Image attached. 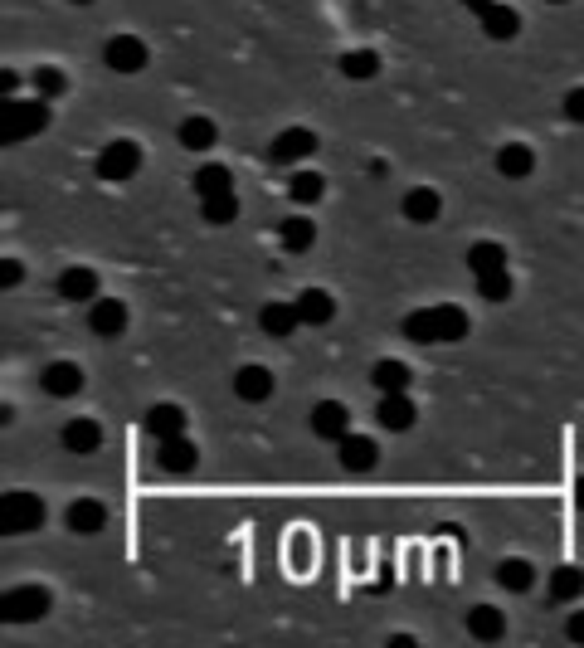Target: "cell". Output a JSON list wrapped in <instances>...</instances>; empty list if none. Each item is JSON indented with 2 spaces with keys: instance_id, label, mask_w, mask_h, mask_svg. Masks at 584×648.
Segmentation results:
<instances>
[{
  "instance_id": "1",
  "label": "cell",
  "mask_w": 584,
  "mask_h": 648,
  "mask_svg": "<svg viewBox=\"0 0 584 648\" xmlns=\"http://www.w3.org/2000/svg\"><path fill=\"white\" fill-rule=\"evenodd\" d=\"M404 337L419 346H434V342H463L468 337V312L453 303H438V307H419L404 317Z\"/></svg>"
},
{
  "instance_id": "2",
  "label": "cell",
  "mask_w": 584,
  "mask_h": 648,
  "mask_svg": "<svg viewBox=\"0 0 584 648\" xmlns=\"http://www.w3.org/2000/svg\"><path fill=\"white\" fill-rule=\"evenodd\" d=\"M49 127V98H10L5 108H0V137L5 142H25V137H35V132H44Z\"/></svg>"
},
{
  "instance_id": "3",
  "label": "cell",
  "mask_w": 584,
  "mask_h": 648,
  "mask_svg": "<svg viewBox=\"0 0 584 648\" xmlns=\"http://www.w3.org/2000/svg\"><path fill=\"white\" fill-rule=\"evenodd\" d=\"M39 522H44V502L35 493L0 497V527H5V536H30V532H39Z\"/></svg>"
},
{
  "instance_id": "4",
  "label": "cell",
  "mask_w": 584,
  "mask_h": 648,
  "mask_svg": "<svg viewBox=\"0 0 584 648\" xmlns=\"http://www.w3.org/2000/svg\"><path fill=\"white\" fill-rule=\"evenodd\" d=\"M137 171H142V147L127 137H117L98 152V181H132Z\"/></svg>"
},
{
  "instance_id": "5",
  "label": "cell",
  "mask_w": 584,
  "mask_h": 648,
  "mask_svg": "<svg viewBox=\"0 0 584 648\" xmlns=\"http://www.w3.org/2000/svg\"><path fill=\"white\" fill-rule=\"evenodd\" d=\"M0 614H5V624H35V619H44V614H49V590H44V585H20V590H5Z\"/></svg>"
},
{
  "instance_id": "6",
  "label": "cell",
  "mask_w": 584,
  "mask_h": 648,
  "mask_svg": "<svg viewBox=\"0 0 584 648\" xmlns=\"http://www.w3.org/2000/svg\"><path fill=\"white\" fill-rule=\"evenodd\" d=\"M146 44L137 35H112L108 44H103V64H108L112 74H142L146 69Z\"/></svg>"
},
{
  "instance_id": "7",
  "label": "cell",
  "mask_w": 584,
  "mask_h": 648,
  "mask_svg": "<svg viewBox=\"0 0 584 648\" xmlns=\"http://www.w3.org/2000/svg\"><path fill=\"white\" fill-rule=\"evenodd\" d=\"M312 152H317V132H312V127H288V132L273 137L268 161H273V166H292V161H302V156H312Z\"/></svg>"
},
{
  "instance_id": "8",
  "label": "cell",
  "mask_w": 584,
  "mask_h": 648,
  "mask_svg": "<svg viewBox=\"0 0 584 648\" xmlns=\"http://www.w3.org/2000/svg\"><path fill=\"white\" fill-rule=\"evenodd\" d=\"M54 293H59L64 303H98V298H103V293H98V273L83 264L64 268V273L54 278Z\"/></svg>"
},
{
  "instance_id": "9",
  "label": "cell",
  "mask_w": 584,
  "mask_h": 648,
  "mask_svg": "<svg viewBox=\"0 0 584 648\" xmlns=\"http://www.w3.org/2000/svg\"><path fill=\"white\" fill-rule=\"evenodd\" d=\"M59 444H64L73 458L98 454V449H103V424L88 420V415H78V420H69L64 429H59Z\"/></svg>"
},
{
  "instance_id": "10",
  "label": "cell",
  "mask_w": 584,
  "mask_h": 648,
  "mask_svg": "<svg viewBox=\"0 0 584 648\" xmlns=\"http://www.w3.org/2000/svg\"><path fill=\"white\" fill-rule=\"evenodd\" d=\"M336 458H341L346 473H370L375 458H380V449H375L370 434H341V439H336Z\"/></svg>"
},
{
  "instance_id": "11",
  "label": "cell",
  "mask_w": 584,
  "mask_h": 648,
  "mask_svg": "<svg viewBox=\"0 0 584 648\" xmlns=\"http://www.w3.org/2000/svg\"><path fill=\"white\" fill-rule=\"evenodd\" d=\"M375 420H380V429H395V434H404V429H414V400H409V390H395V395H380V405H375Z\"/></svg>"
},
{
  "instance_id": "12",
  "label": "cell",
  "mask_w": 584,
  "mask_h": 648,
  "mask_svg": "<svg viewBox=\"0 0 584 648\" xmlns=\"http://www.w3.org/2000/svg\"><path fill=\"white\" fill-rule=\"evenodd\" d=\"M88 327H93L98 337H122V332H127V303H117V298L88 303Z\"/></svg>"
},
{
  "instance_id": "13",
  "label": "cell",
  "mask_w": 584,
  "mask_h": 648,
  "mask_svg": "<svg viewBox=\"0 0 584 648\" xmlns=\"http://www.w3.org/2000/svg\"><path fill=\"white\" fill-rule=\"evenodd\" d=\"M312 434L336 444L341 434H351V410H346L341 400H322V405L312 410Z\"/></svg>"
},
{
  "instance_id": "14",
  "label": "cell",
  "mask_w": 584,
  "mask_h": 648,
  "mask_svg": "<svg viewBox=\"0 0 584 648\" xmlns=\"http://www.w3.org/2000/svg\"><path fill=\"white\" fill-rule=\"evenodd\" d=\"M64 522H69V532H78V536H98L103 527H108V512H103V502H93V497H78V502H69Z\"/></svg>"
},
{
  "instance_id": "15",
  "label": "cell",
  "mask_w": 584,
  "mask_h": 648,
  "mask_svg": "<svg viewBox=\"0 0 584 648\" xmlns=\"http://www.w3.org/2000/svg\"><path fill=\"white\" fill-rule=\"evenodd\" d=\"M39 385H44V395H54V400H69V395H78V390H83V371H78L73 361H54V366H44Z\"/></svg>"
},
{
  "instance_id": "16",
  "label": "cell",
  "mask_w": 584,
  "mask_h": 648,
  "mask_svg": "<svg viewBox=\"0 0 584 648\" xmlns=\"http://www.w3.org/2000/svg\"><path fill=\"white\" fill-rule=\"evenodd\" d=\"M477 25H482V35H487V39H516V30H521V15H516L511 5H502V0H492L487 10H477Z\"/></svg>"
},
{
  "instance_id": "17",
  "label": "cell",
  "mask_w": 584,
  "mask_h": 648,
  "mask_svg": "<svg viewBox=\"0 0 584 648\" xmlns=\"http://www.w3.org/2000/svg\"><path fill=\"white\" fill-rule=\"evenodd\" d=\"M404 220L409 225H434L438 220V210H443V195L434 191V186H414V191L404 195Z\"/></svg>"
},
{
  "instance_id": "18",
  "label": "cell",
  "mask_w": 584,
  "mask_h": 648,
  "mask_svg": "<svg viewBox=\"0 0 584 648\" xmlns=\"http://www.w3.org/2000/svg\"><path fill=\"white\" fill-rule=\"evenodd\" d=\"M292 303H297L302 327H327L331 317H336V303H331V293H322V288H302Z\"/></svg>"
},
{
  "instance_id": "19",
  "label": "cell",
  "mask_w": 584,
  "mask_h": 648,
  "mask_svg": "<svg viewBox=\"0 0 584 648\" xmlns=\"http://www.w3.org/2000/svg\"><path fill=\"white\" fill-rule=\"evenodd\" d=\"M258 327H263V337H292L297 327H302V317H297V303H263L258 312Z\"/></svg>"
},
{
  "instance_id": "20",
  "label": "cell",
  "mask_w": 584,
  "mask_h": 648,
  "mask_svg": "<svg viewBox=\"0 0 584 648\" xmlns=\"http://www.w3.org/2000/svg\"><path fill=\"white\" fill-rule=\"evenodd\" d=\"M497 171H502L507 181H526V176L536 171V152H531L526 142H507V147H497Z\"/></svg>"
},
{
  "instance_id": "21",
  "label": "cell",
  "mask_w": 584,
  "mask_h": 648,
  "mask_svg": "<svg viewBox=\"0 0 584 648\" xmlns=\"http://www.w3.org/2000/svg\"><path fill=\"white\" fill-rule=\"evenodd\" d=\"M234 395H239L244 405L268 400V395H273V371H268V366H244V371L234 376Z\"/></svg>"
},
{
  "instance_id": "22",
  "label": "cell",
  "mask_w": 584,
  "mask_h": 648,
  "mask_svg": "<svg viewBox=\"0 0 584 648\" xmlns=\"http://www.w3.org/2000/svg\"><path fill=\"white\" fill-rule=\"evenodd\" d=\"M146 434H151L156 444L185 434V410L181 405H151V410H146Z\"/></svg>"
},
{
  "instance_id": "23",
  "label": "cell",
  "mask_w": 584,
  "mask_h": 648,
  "mask_svg": "<svg viewBox=\"0 0 584 648\" xmlns=\"http://www.w3.org/2000/svg\"><path fill=\"white\" fill-rule=\"evenodd\" d=\"M176 142H181L185 152H210L219 142V127L210 117H185L181 127H176Z\"/></svg>"
},
{
  "instance_id": "24",
  "label": "cell",
  "mask_w": 584,
  "mask_h": 648,
  "mask_svg": "<svg viewBox=\"0 0 584 648\" xmlns=\"http://www.w3.org/2000/svg\"><path fill=\"white\" fill-rule=\"evenodd\" d=\"M200 463V449L185 439V434H176V439H161V468L166 473H190Z\"/></svg>"
},
{
  "instance_id": "25",
  "label": "cell",
  "mask_w": 584,
  "mask_h": 648,
  "mask_svg": "<svg viewBox=\"0 0 584 648\" xmlns=\"http://www.w3.org/2000/svg\"><path fill=\"white\" fill-rule=\"evenodd\" d=\"M468 634L482 639V644H492V639L507 634V619H502V610H492V605H473L468 610Z\"/></svg>"
},
{
  "instance_id": "26",
  "label": "cell",
  "mask_w": 584,
  "mask_h": 648,
  "mask_svg": "<svg viewBox=\"0 0 584 648\" xmlns=\"http://www.w3.org/2000/svg\"><path fill=\"white\" fill-rule=\"evenodd\" d=\"M497 585L511 590V595H526L531 585H536V566L531 561H521V556H507L502 566H497Z\"/></svg>"
},
{
  "instance_id": "27",
  "label": "cell",
  "mask_w": 584,
  "mask_h": 648,
  "mask_svg": "<svg viewBox=\"0 0 584 648\" xmlns=\"http://www.w3.org/2000/svg\"><path fill=\"white\" fill-rule=\"evenodd\" d=\"M584 595V571L580 566H560V571H550V600L555 605H570V600H580Z\"/></svg>"
},
{
  "instance_id": "28",
  "label": "cell",
  "mask_w": 584,
  "mask_h": 648,
  "mask_svg": "<svg viewBox=\"0 0 584 648\" xmlns=\"http://www.w3.org/2000/svg\"><path fill=\"white\" fill-rule=\"evenodd\" d=\"M370 381L380 395H395V390H409V366L395 361V356H385V361H375V371H370Z\"/></svg>"
},
{
  "instance_id": "29",
  "label": "cell",
  "mask_w": 584,
  "mask_h": 648,
  "mask_svg": "<svg viewBox=\"0 0 584 648\" xmlns=\"http://www.w3.org/2000/svg\"><path fill=\"white\" fill-rule=\"evenodd\" d=\"M190 186H195V195H200V200H210V195H229V191H234V176H229V166H219V161H215V166H200Z\"/></svg>"
},
{
  "instance_id": "30",
  "label": "cell",
  "mask_w": 584,
  "mask_h": 648,
  "mask_svg": "<svg viewBox=\"0 0 584 648\" xmlns=\"http://www.w3.org/2000/svg\"><path fill=\"white\" fill-rule=\"evenodd\" d=\"M468 268L473 273H497V268H507V249L497 239H477L473 249H468Z\"/></svg>"
},
{
  "instance_id": "31",
  "label": "cell",
  "mask_w": 584,
  "mask_h": 648,
  "mask_svg": "<svg viewBox=\"0 0 584 648\" xmlns=\"http://www.w3.org/2000/svg\"><path fill=\"white\" fill-rule=\"evenodd\" d=\"M278 239H283V249L302 254V249H312V239H317V225H312V220H302V215H292V220H283Z\"/></svg>"
},
{
  "instance_id": "32",
  "label": "cell",
  "mask_w": 584,
  "mask_h": 648,
  "mask_svg": "<svg viewBox=\"0 0 584 648\" xmlns=\"http://www.w3.org/2000/svg\"><path fill=\"white\" fill-rule=\"evenodd\" d=\"M322 191H327V181H322L317 171H292L288 195L297 200V205H317V200H322Z\"/></svg>"
},
{
  "instance_id": "33",
  "label": "cell",
  "mask_w": 584,
  "mask_h": 648,
  "mask_svg": "<svg viewBox=\"0 0 584 648\" xmlns=\"http://www.w3.org/2000/svg\"><path fill=\"white\" fill-rule=\"evenodd\" d=\"M341 74L356 78V83H361V78H375L380 74V54H375V49H351V54H341Z\"/></svg>"
},
{
  "instance_id": "34",
  "label": "cell",
  "mask_w": 584,
  "mask_h": 648,
  "mask_svg": "<svg viewBox=\"0 0 584 648\" xmlns=\"http://www.w3.org/2000/svg\"><path fill=\"white\" fill-rule=\"evenodd\" d=\"M200 210H205V225H234V220H239V200H234V191L200 200Z\"/></svg>"
},
{
  "instance_id": "35",
  "label": "cell",
  "mask_w": 584,
  "mask_h": 648,
  "mask_svg": "<svg viewBox=\"0 0 584 648\" xmlns=\"http://www.w3.org/2000/svg\"><path fill=\"white\" fill-rule=\"evenodd\" d=\"M477 293H482L487 303H507L511 298V273L507 268H497V273H477Z\"/></svg>"
},
{
  "instance_id": "36",
  "label": "cell",
  "mask_w": 584,
  "mask_h": 648,
  "mask_svg": "<svg viewBox=\"0 0 584 648\" xmlns=\"http://www.w3.org/2000/svg\"><path fill=\"white\" fill-rule=\"evenodd\" d=\"M64 88H69V78L59 74V69H35V93L39 98L54 103V98H64Z\"/></svg>"
},
{
  "instance_id": "37",
  "label": "cell",
  "mask_w": 584,
  "mask_h": 648,
  "mask_svg": "<svg viewBox=\"0 0 584 648\" xmlns=\"http://www.w3.org/2000/svg\"><path fill=\"white\" fill-rule=\"evenodd\" d=\"M560 113H565V122H580L584 127V88H570V93L560 98Z\"/></svg>"
},
{
  "instance_id": "38",
  "label": "cell",
  "mask_w": 584,
  "mask_h": 648,
  "mask_svg": "<svg viewBox=\"0 0 584 648\" xmlns=\"http://www.w3.org/2000/svg\"><path fill=\"white\" fill-rule=\"evenodd\" d=\"M565 639H570V644H584V610H575L565 619Z\"/></svg>"
},
{
  "instance_id": "39",
  "label": "cell",
  "mask_w": 584,
  "mask_h": 648,
  "mask_svg": "<svg viewBox=\"0 0 584 648\" xmlns=\"http://www.w3.org/2000/svg\"><path fill=\"white\" fill-rule=\"evenodd\" d=\"M20 278H25V268L15 264V259H5V264H0V283H5V288H15Z\"/></svg>"
},
{
  "instance_id": "40",
  "label": "cell",
  "mask_w": 584,
  "mask_h": 648,
  "mask_svg": "<svg viewBox=\"0 0 584 648\" xmlns=\"http://www.w3.org/2000/svg\"><path fill=\"white\" fill-rule=\"evenodd\" d=\"M463 5H468V10H473V15H477V10H487L492 0H463Z\"/></svg>"
},
{
  "instance_id": "41",
  "label": "cell",
  "mask_w": 584,
  "mask_h": 648,
  "mask_svg": "<svg viewBox=\"0 0 584 648\" xmlns=\"http://www.w3.org/2000/svg\"><path fill=\"white\" fill-rule=\"evenodd\" d=\"M575 493H580V507H584V478H580V483H575Z\"/></svg>"
},
{
  "instance_id": "42",
  "label": "cell",
  "mask_w": 584,
  "mask_h": 648,
  "mask_svg": "<svg viewBox=\"0 0 584 648\" xmlns=\"http://www.w3.org/2000/svg\"><path fill=\"white\" fill-rule=\"evenodd\" d=\"M550 5H565V0H550Z\"/></svg>"
},
{
  "instance_id": "43",
  "label": "cell",
  "mask_w": 584,
  "mask_h": 648,
  "mask_svg": "<svg viewBox=\"0 0 584 648\" xmlns=\"http://www.w3.org/2000/svg\"><path fill=\"white\" fill-rule=\"evenodd\" d=\"M73 5H88V0H73Z\"/></svg>"
}]
</instances>
